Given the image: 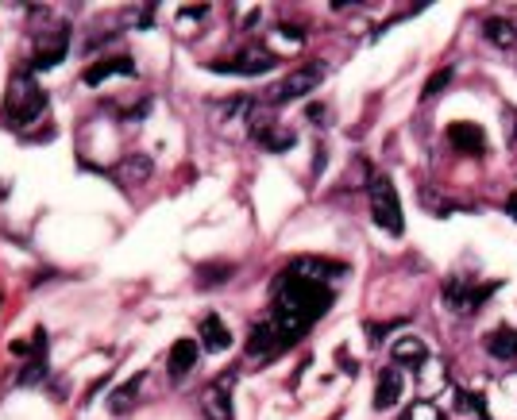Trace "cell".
Wrapping results in <instances>:
<instances>
[{"instance_id": "obj_1", "label": "cell", "mask_w": 517, "mask_h": 420, "mask_svg": "<svg viewBox=\"0 0 517 420\" xmlns=\"http://www.w3.org/2000/svg\"><path fill=\"white\" fill-rule=\"evenodd\" d=\"M332 301H336L332 285L286 270L279 285H274V309L267 316V328L274 335V344H279V351L294 347L298 339L313 328V320H320L332 309Z\"/></svg>"}, {"instance_id": "obj_2", "label": "cell", "mask_w": 517, "mask_h": 420, "mask_svg": "<svg viewBox=\"0 0 517 420\" xmlns=\"http://www.w3.org/2000/svg\"><path fill=\"white\" fill-rule=\"evenodd\" d=\"M43 108H46L43 85L31 74H15L8 82V93H5V112H0V124L24 132V127H31L43 116Z\"/></svg>"}, {"instance_id": "obj_3", "label": "cell", "mask_w": 517, "mask_h": 420, "mask_svg": "<svg viewBox=\"0 0 517 420\" xmlns=\"http://www.w3.org/2000/svg\"><path fill=\"white\" fill-rule=\"evenodd\" d=\"M370 216L382 232L401 235L406 232V220H401V201H398V189L386 174H370Z\"/></svg>"}, {"instance_id": "obj_4", "label": "cell", "mask_w": 517, "mask_h": 420, "mask_svg": "<svg viewBox=\"0 0 517 420\" xmlns=\"http://www.w3.org/2000/svg\"><path fill=\"white\" fill-rule=\"evenodd\" d=\"M274 66H279V55H270L267 46H244V51L232 55V58L208 62V70H217V74H244V77H258Z\"/></svg>"}, {"instance_id": "obj_5", "label": "cell", "mask_w": 517, "mask_h": 420, "mask_svg": "<svg viewBox=\"0 0 517 420\" xmlns=\"http://www.w3.org/2000/svg\"><path fill=\"white\" fill-rule=\"evenodd\" d=\"M325 74H329V66L325 62H309V66H301L298 74H289L286 82L270 93V101H298V96H305V93H313L320 82H325Z\"/></svg>"}, {"instance_id": "obj_6", "label": "cell", "mask_w": 517, "mask_h": 420, "mask_svg": "<svg viewBox=\"0 0 517 420\" xmlns=\"http://www.w3.org/2000/svg\"><path fill=\"white\" fill-rule=\"evenodd\" d=\"M201 409H205L208 420H232V375H224L213 385H205Z\"/></svg>"}, {"instance_id": "obj_7", "label": "cell", "mask_w": 517, "mask_h": 420, "mask_svg": "<svg viewBox=\"0 0 517 420\" xmlns=\"http://www.w3.org/2000/svg\"><path fill=\"white\" fill-rule=\"evenodd\" d=\"M448 143L463 155H487V132L471 120H456L448 124Z\"/></svg>"}, {"instance_id": "obj_8", "label": "cell", "mask_w": 517, "mask_h": 420, "mask_svg": "<svg viewBox=\"0 0 517 420\" xmlns=\"http://www.w3.org/2000/svg\"><path fill=\"white\" fill-rule=\"evenodd\" d=\"M289 270L301 274V278L325 282V285H332V278H344V274H348V266L336 263V258H294V263H289Z\"/></svg>"}, {"instance_id": "obj_9", "label": "cell", "mask_w": 517, "mask_h": 420, "mask_svg": "<svg viewBox=\"0 0 517 420\" xmlns=\"http://www.w3.org/2000/svg\"><path fill=\"white\" fill-rule=\"evenodd\" d=\"M401 390H406V382H401V370L398 366H382L379 370V382H375V409L386 413L394 409L401 401Z\"/></svg>"}, {"instance_id": "obj_10", "label": "cell", "mask_w": 517, "mask_h": 420, "mask_svg": "<svg viewBox=\"0 0 517 420\" xmlns=\"http://www.w3.org/2000/svg\"><path fill=\"white\" fill-rule=\"evenodd\" d=\"M390 359H394V366H413V370H421V366L429 363V344H425L421 335H401V339H394Z\"/></svg>"}, {"instance_id": "obj_11", "label": "cell", "mask_w": 517, "mask_h": 420, "mask_svg": "<svg viewBox=\"0 0 517 420\" xmlns=\"http://www.w3.org/2000/svg\"><path fill=\"white\" fill-rule=\"evenodd\" d=\"M136 77V62L127 58V55H112V58H105V62H96V66H89L86 70V85H101V82H108V77Z\"/></svg>"}, {"instance_id": "obj_12", "label": "cell", "mask_w": 517, "mask_h": 420, "mask_svg": "<svg viewBox=\"0 0 517 420\" xmlns=\"http://www.w3.org/2000/svg\"><path fill=\"white\" fill-rule=\"evenodd\" d=\"M198 332H201V347H205V351H228V347H232V332H228V325H224L217 313L201 316Z\"/></svg>"}, {"instance_id": "obj_13", "label": "cell", "mask_w": 517, "mask_h": 420, "mask_svg": "<svg viewBox=\"0 0 517 420\" xmlns=\"http://www.w3.org/2000/svg\"><path fill=\"white\" fill-rule=\"evenodd\" d=\"M66 51H70V35H66V27H58L55 35L39 39V55H35V66H39V70H51V66H58V62L66 58Z\"/></svg>"}, {"instance_id": "obj_14", "label": "cell", "mask_w": 517, "mask_h": 420, "mask_svg": "<svg viewBox=\"0 0 517 420\" xmlns=\"http://www.w3.org/2000/svg\"><path fill=\"white\" fill-rule=\"evenodd\" d=\"M198 351H201V344L198 339H177V344L170 347V355H167V366H170V375L174 378H186L193 366H198Z\"/></svg>"}, {"instance_id": "obj_15", "label": "cell", "mask_w": 517, "mask_h": 420, "mask_svg": "<svg viewBox=\"0 0 517 420\" xmlns=\"http://www.w3.org/2000/svg\"><path fill=\"white\" fill-rule=\"evenodd\" d=\"M482 347H487L491 359L510 363V359H517V332L513 328H494V332L482 335Z\"/></svg>"}, {"instance_id": "obj_16", "label": "cell", "mask_w": 517, "mask_h": 420, "mask_svg": "<svg viewBox=\"0 0 517 420\" xmlns=\"http://www.w3.org/2000/svg\"><path fill=\"white\" fill-rule=\"evenodd\" d=\"M482 35H487L491 46H498V51H513L517 46V24L506 20V15H491V20H482Z\"/></svg>"}, {"instance_id": "obj_17", "label": "cell", "mask_w": 517, "mask_h": 420, "mask_svg": "<svg viewBox=\"0 0 517 420\" xmlns=\"http://www.w3.org/2000/svg\"><path fill=\"white\" fill-rule=\"evenodd\" d=\"M139 385H143V375H136V378H127L124 385H120V390L117 394H112L108 397V409L112 413H117V416H124L127 409H132L136 405V401H139Z\"/></svg>"}, {"instance_id": "obj_18", "label": "cell", "mask_w": 517, "mask_h": 420, "mask_svg": "<svg viewBox=\"0 0 517 420\" xmlns=\"http://www.w3.org/2000/svg\"><path fill=\"white\" fill-rule=\"evenodd\" d=\"M120 170H127V177H136V182H147V177H151V163H147V158H143V155H136V158H124Z\"/></svg>"}, {"instance_id": "obj_19", "label": "cell", "mask_w": 517, "mask_h": 420, "mask_svg": "<svg viewBox=\"0 0 517 420\" xmlns=\"http://www.w3.org/2000/svg\"><path fill=\"white\" fill-rule=\"evenodd\" d=\"M406 420H441V413H436L432 401H417V405H410Z\"/></svg>"}, {"instance_id": "obj_20", "label": "cell", "mask_w": 517, "mask_h": 420, "mask_svg": "<svg viewBox=\"0 0 517 420\" xmlns=\"http://www.w3.org/2000/svg\"><path fill=\"white\" fill-rule=\"evenodd\" d=\"M451 77H456L451 70H436V74L429 77V85H425V96H436V93H441L444 85H451Z\"/></svg>"}, {"instance_id": "obj_21", "label": "cell", "mask_w": 517, "mask_h": 420, "mask_svg": "<svg viewBox=\"0 0 517 420\" xmlns=\"http://www.w3.org/2000/svg\"><path fill=\"white\" fill-rule=\"evenodd\" d=\"M224 274H232V266H217V270H201V282H217Z\"/></svg>"}, {"instance_id": "obj_22", "label": "cell", "mask_w": 517, "mask_h": 420, "mask_svg": "<svg viewBox=\"0 0 517 420\" xmlns=\"http://www.w3.org/2000/svg\"><path fill=\"white\" fill-rule=\"evenodd\" d=\"M309 120H313V124H325V120H329L325 105H309Z\"/></svg>"}, {"instance_id": "obj_23", "label": "cell", "mask_w": 517, "mask_h": 420, "mask_svg": "<svg viewBox=\"0 0 517 420\" xmlns=\"http://www.w3.org/2000/svg\"><path fill=\"white\" fill-rule=\"evenodd\" d=\"M506 213L517 220V193H510V197H506Z\"/></svg>"}]
</instances>
